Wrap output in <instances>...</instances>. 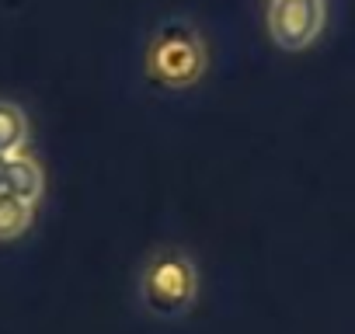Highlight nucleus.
<instances>
[{
	"label": "nucleus",
	"instance_id": "obj_1",
	"mask_svg": "<svg viewBox=\"0 0 355 334\" xmlns=\"http://www.w3.org/2000/svg\"><path fill=\"white\" fill-rule=\"evenodd\" d=\"M196 296H199V268L185 251L167 247L146 261L139 275V303L150 317L160 320L185 317L196 306Z\"/></svg>",
	"mask_w": 355,
	"mask_h": 334
},
{
	"label": "nucleus",
	"instance_id": "obj_5",
	"mask_svg": "<svg viewBox=\"0 0 355 334\" xmlns=\"http://www.w3.org/2000/svg\"><path fill=\"white\" fill-rule=\"evenodd\" d=\"M28 146V115L15 101H0V157H18Z\"/></svg>",
	"mask_w": 355,
	"mask_h": 334
},
{
	"label": "nucleus",
	"instance_id": "obj_4",
	"mask_svg": "<svg viewBox=\"0 0 355 334\" xmlns=\"http://www.w3.org/2000/svg\"><path fill=\"white\" fill-rule=\"evenodd\" d=\"M324 28V0H272L268 32L286 53L306 49Z\"/></svg>",
	"mask_w": 355,
	"mask_h": 334
},
{
	"label": "nucleus",
	"instance_id": "obj_2",
	"mask_svg": "<svg viewBox=\"0 0 355 334\" xmlns=\"http://www.w3.org/2000/svg\"><path fill=\"white\" fill-rule=\"evenodd\" d=\"M206 42L192 21H164L150 42L146 53V70L157 84L164 87H192L206 73Z\"/></svg>",
	"mask_w": 355,
	"mask_h": 334
},
{
	"label": "nucleus",
	"instance_id": "obj_3",
	"mask_svg": "<svg viewBox=\"0 0 355 334\" xmlns=\"http://www.w3.org/2000/svg\"><path fill=\"white\" fill-rule=\"evenodd\" d=\"M42 188V167L32 157H0V240H18L21 234H28Z\"/></svg>",
	"mask_w": 355,
	"mask_h": 334
}]
</instances>
